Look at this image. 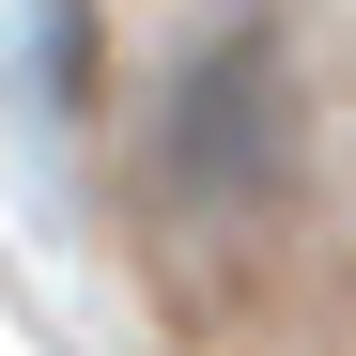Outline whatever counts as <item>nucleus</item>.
<instances>
[{"instance_id": "f257e3e1", "label": "nucleus", "mask_w": 356, "mask_h": 356, "mask_svg": "<svg viewBox=\"0 0 356 356\" xmlns=\"http://www.w3.org/2000/svg\"><path fill=\"white\" fill-rule=\"evenodd\" d=\"M155 170L186 217H264L294 186V63L264 16H232L217 47H186V78H170V124H155Z\"/></svg>"}]
</instances>
